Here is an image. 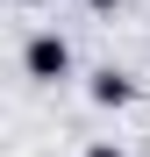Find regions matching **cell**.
Returning a JSON list of instances; mask_svg holds the SVG:
<instances>
[{
  "label": "cell",
  "instance_id": "1",
  "mask_svg": "<svg viewBox=\"0 0 150 157\" xmlns=\"http://www.w3.org/2000/svg\"><path fill=\"white\" fill-rule=\"evenodd\" d=\"M21 71L36 78V86H57V78H71V43L57 29H36L29 43H21Z\"/></svg>",
  "mask_w": 150,
  "mask_h": 157
},
{
  "label": "cell",
  "instance_id": "2",
  "mask_svg": "<svg viewBox=\"0 0 150 157\" xmlns=\"http://www.w3.org/2000/svg\"><path fill=\"white\" fill-rule=\"evenodd\" d=\"M86 93H93V107H129V100H136V78L114 71V64H100V71L86 78Z\"/></svg>",
  "mask_w": 150,
  "mask_h": 157
},
{
  "label": "cell",
  "instance_id": "3",
  "mask_svg": "<svg viewBox=\"0 0 150 157\" xmlns=\"http://www.w3.org/2000/svg\"><path fill=\"white\" fill-rule=\"evenodd\" d=\"M79 157H129V150H121V143H114V136H93V143H86V150H79Z\"/></svg>",
  "mask_w": 150,
  "mask_h": 157
},
{
  "label": "cell",
  "instance_id": "4",
  "mask_svg": "<svg viewBox=\"0 0 150 157\" xmlns=\"http://www.w3.org/2000/svg\"><path fill=\"white\" fill-rule=\"evenodd\" d=\"M86 7H93V14H114V7H121V0H86Z\"/></svg>",
  "mask_w": 150,
  "mask_h": 157
},
{
  "label": "cell",
  "instance_id": "5",
  "mask_svg": "<svg viewBox=\"0 0 150 157\" xmlns=\"http://www.w3.org/2000/svg\"><path fill=\"white\" fill-rule=\"evenodd\" d=\"M21 7H36V0H21Z\"/></svg>",
  "mask_w": 150,
  "mask_h": 157
}]
</instances>
